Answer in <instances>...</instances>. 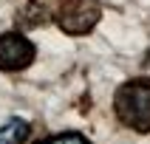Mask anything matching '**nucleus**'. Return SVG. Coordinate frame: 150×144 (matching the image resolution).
<instances>
[{
  "mask_svg": "<svg viewBox=\"0 0 150 144\" xmlns=\"http://www.w3.org/2000/svg\"><path fill=\"white\" fill-rule=\"evenodd\" d=\"M113 113L119 124L133 133H150V76H133L116 88Z\"/></svg>",
  "mask_w": 150,
  "mask_h": 144,
  "instance_id": "1",
  "label": "nucleus"
},
{
  "mask_svg": "<svg viewBox=\"0 0 150 144\" xmlns=\"http://www.w3.org/2000/svg\"><path fill=\"white\" fill-rule=\"evenodd\" d=\"M51 17H54V23L62 34L85 37L102 20V6L99 0H59Z\"/></svg>",
  "mask_w": 150,
  "mask_h": 144,
  "instance_id": "2",
  "label": "nucleus"
},
{
  "mask_svg": "<svg viewBox=\"0 0 150 144\" xmlns=\"http://www.w3.org/2000/svg\"><path fill=\"white\" fill-rule=\"evenodd\" d=\"M34 59H37V45L23 31L0 34V71L17 74V71H25Z\"/></svg>",
  "mask_w": 150,
  "mask_h": 144,
  "instance_id": "3",
  "label": "nucleus"
},
{
  "mask_svg": "<svg viewBox=\"0 0 150 144\" xmlns=\"http://www.w3.org/2000/svg\"><path fill=\"white\" fill-rule=\"evenodd\" d=\"M31 136V122L20 116H11L0 124V144H25Z\"/></svg>",
  "mask_w": 150,
  "mask_h": 144,
  "instance_id": "4",
  "label": "nucleus"
},
{
  "mask_svg": "<svg viewBox=\"0 0 150 144\" xmlns=\"http://www.w3.org/2000/svg\"><path fill=\"white\" fill-rule=\"evenodd\" d=\"M45 20H48V11H45V3H40V0H28V6L17 11V23H23L25 28H34Z\"/></svg>",
  "mask_w": 150,
  "mask_h": 144,
  "instance_id": "5",
  "label": "nucleus"
},
{
  "mask_svg": "<svg viewBox=\"0 0 150 144\" xmlns=\"http://www.w3.org/2000/svg\"><path fill=\"white\" fill-rule=\"evenodd\" d=\"M34 144H93L88 141L82 133H76V130H65V133H54V136H45V138H40V141Z\"/></svg>",
  "mask_w": 150,
  "mask_h": 144,
  "instance_id": "6",
  "label": "nucleus"
}]
</instances>
